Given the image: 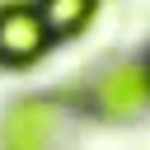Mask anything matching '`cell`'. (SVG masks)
Segmentation results:
<instances>
[{
	"instance_id": "4",
	"label": "cell",
	"mask_w": 150,
	"mask_h": 150,
	"mask_svg": "<svg viewBox=\"0 0 150 150\" xmlns=\"http://www.w3.org/2000/svg\"><path fill=\"white\" fill-rule=\"evenodd\" d=\"M33 9H38V19H42L47 38H70V33H80V28L89 23L94 0H42V5H33Z\"/></svg>"
},
{
	"instance_id": "2",
	"label": "cell",
	"mask_w": 150,
	"mask_h": 150,
	"mask_svg": "<svg viewBox=\"0 0 150 150\" xmlns=\"http://www.w3.org/2000/svg\"><path fill=\"white\" fill-rule=\"evenodd\" d=\"M94 108L103 117H136V112H145L150 108V66L145 61L112 66L94 84Z\"/></svg>"
},
{
	"instance_id": "3",
	"label": "cell",
	"mask_w": 150,
	"mask_h": 150,
	"mask_svg": "<svg viewBox=\"0 0 150 150\" xmlns=\"http://www.w3.org/2000/svg\"><path fill=\"white\" fill-rule=\"evenodd\" d=\"M47 52V28L33 5H5L0 9V61L5 66H28Z\"/></svg>"
},
{
	"instance_id": "1",
	"label": "cell",
	"mask_w": 150,
	"mask_h": 150,
	"mask_svg": "<svg viewBox=\"0 0 150 150\" xmlns=\"http://www.w3.org/2000/svg\"><path fill=\"white\" fill-rule=\"evenodd\" d=\"M61 136V112L47 98H23L9 108L0 127V150H56Z\"/></svg>"
}]
</instances>
